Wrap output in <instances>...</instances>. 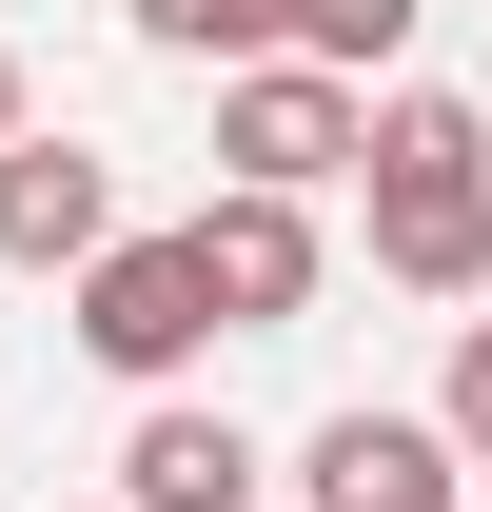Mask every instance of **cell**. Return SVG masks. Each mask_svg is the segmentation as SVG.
<instances>
[{
	"mask_svg": "<svg viewBox=\"0 0 492 512\" xmlns=\"http://www.w3.org/2000/svg\"><path fill=\"white\" fill-rule=\"evenodd\" d=\"M355 197H374V276L394 296H492V119L433 79L355 99Z\"/></svg>",
	"mask_w": 492,
	"mask_h": 512,
	"instance_id": "obj_1",
	"label": "cell"
},
{
	"mask_svg": "<svg viewBox=\"0 0 492 512\" xmlns=\"http://www.w3.org/2000/svg\"><path fill=\"white\" fill-rule=\"evenodd\" d=\"M60 335H79L119 394H178L197 355H217V296H197V256H178V237H99V256L60 276Z\"/></svg>",
	"mask_w": 492,
	"mask_h": 512,
	"instance_id": "obj_2",
	"label": "cell"
},
{
	"mask_svg": "<svg viewBox=\"0 0 492 512\" xmlns=\"http://www.w3.org/2000/svg\"><path fill=\"white\" fill-rule=\"evenodd\" d=\"M178 256H197V296H217V335H296L315 316V276H335V237H315V197H256V178H217L178 217Z\"/></svg>",
	"mask_w": 492,
	"mask_h": 512,
	"instance_id": "obj_3",
	"label": "cell"
},
{
	"mask_svg": "<svg viewBox=\"0 0 492 512\" xmlns=\"http://www.w3.org/2000/svg\"><path fill=\"white\" fill-rule=\"evenodd\" d=\"M355 99H374V79L237 60V79H217V178H256V197H315V178H355Z\"/></svg>",
	"mask_w": 492,
	"mask_h": 512,
	"instance_id": "obj_4",
	"label": "cell"
},
{
	"mask_svg": "<svg viewBox=\"0 0 492 512\" xmlns=\"http://www.w3.org/2000/svg\"><path fill=\"white\" fill-rule=\"evenodd\" d=\"M296 493H315V512H473V473H453V434H433V414L355 394V414H315Z\"/></svg>",
	"mask_w": 492,
	"mask_h": 512,
	"instance_id": "obj_5",
	"label": "cell"
},
{
	"mask_svg": "<svg viewBox=\"0 0 492 512\" xmlns=\"http://www.w3.org/2000/svg\"><path fill=\"white\" fill-rule=\"evenodd\" d=\"M119 237V158L99 138H0V276H79V256Z\"/></svg>",
	"mask_w": 492,
	"mask_h": 512,
	"instance_id": "obj_6",
	"label": "cell"
},
{
	"mask_svg": "<svg viewBox=\"0 0 492 512\" xmlns=\"http://www.w3.org/2000/svg\"><path fill=\"white\" fill-rule=\"evenodd\" d=\"M256 493H276V453H256L237 414L138 394V434H119V512H256Z\"/></svg>",
	"mask_w": 492,
	"mask_h": 512,
	"instance_id": "obj_7",
	"label": "cell"
},
{
	"mask_svg": "<svg viewBox=\"0 0 492 512\" xmlns=\"http://www.w3.org/2000/svg\"><path fill=\"white\" fill-rule=\"evenodd\" d=\"M119 20L158 40V60H217V79H237V60H296V0H119Z\"/></svg>",
	"mask_w": 492,
	"mask_h": 512,
	"instance_id": "obj_8",
	"label": "cell"
},
{
	"mask_svg": "<svg viewBox=\"0 0 492 512\" xmlns=\"http://www.w3.org/2000/svg\"><path fill=\"white\" fill-rule=\"evenodd\" d=\"M414 20H433V0H296V60H315V79H394Z\"/></svg>",
	"mask_w": 492,
	"mask_h": 512,
	"instance_id": "obj_9",
	"label": "cell"
},
{
	"mask_svg": "<svg viewBox=\"0 0 492 512\" xmlns=\"http://www.w3.org/2000/svg\"><path fill=\"white\" fill-rule=\"evenodd\" d=\"M433 434H453V473H492V316H453V375H433Z\"/></svg>",
	"mask_w": 492,
	"mask_h": 512,
	"instance_id": "obj_10",
	"label": "cell"
},
{
	"mask_svg": "<svg viewBox=\"0 0 492 512\" xmlns=\"http://www.w3.org/2000/svg\"><path fill=\"white\" fill-rule=\"evenodd\" d=\"M0 138H20V60H0Z\"/></svg>",
	"mask_w": 492,
	"mask_h": 512,
	"instance_id": "obj_11",
	"label": "cell"
},
{
	"mask_svg": "<svg viewBox=\"0 0 492 512\" xmlns=\"http://www.w3.org/2000/svg\"><path fill=\"white\" fill-rule=\"evenodd\" d=\"M79 512H119V493H79Z\"/></svg>",
	"mask_w": 492,
	"mask_h": 512,
	"instance_id": "obj_12",
	"label": "cell"
}]
</instances>
